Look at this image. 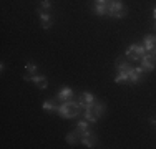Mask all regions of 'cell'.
<instances>
[{"mask_svg": "<svg viewBox=\"0 0 156 149\" xmlns=\"http://www.w3.org/2000/svg\"><path fill=\"white\" fill-rule=\"evenodd\" d=\"M115 83L121 85V83H129V76H128V71H120L115 76Z\"/></svg>", "mask_w": 156, "mask_h": 149, "instance_id": "cell-11", "label": "cell"}, {"mask_svg": "<svg viewBox=\"0 0 156 149\" xmlns=\"http://www.w3.org/2000/svg\"><path fill=\"white\" fill-rule=\"evenodd\" d=\"M144 53H146V48H144V45H140V43H133L125 50V55L131 60V61L141 60V57H143Z\"/></svg>", "mask_w": 156, "mask_h": 149, "instance_id": "cell-2", "label": "cell"}, {"mask_svg": "<svg viewBox=\"0 0 156 149\" xmlns=\"http://www.w3.org/2000/svg\"><path fill=\"white\" fill-rule=\"evenodd\" d=\"M154 28H156V23H154Z\"/></svg>", "mask_w": 156, "mask_h": 149, "instance_id": "cell-24", "label": "cell"}, {"mask_svg": "<svg viewBox=\"0 0 156 149\" xmlns=\"http://www.w3.org/2000/svg\"><path fill=\"white\" fill-rule=\"evenodd\" d=\"M95 2H96V3H108L110 0H95Z\"/></svg>", "mask_w": 156, "mask_h": 149, "instance_id": "cell-21", "label": "cell"}, {"mask_svg": "<svg viewBox=\"0 0 156 149\" xmlns=\"http://www.w3.org/2000/svg\"><path fill=\"white\" fill-rule=\"evenodd\" d=\"M143 68L141 66H135V68H129L128 70V76H129V83L131 85H136V83H140V80H141V74H143Z\"/></svg>", "mask_w": 156, "mask_h": 149, "instance_id": "cell-5", "label": "cell"}, {"mask_svg": "<svg viewBox=\"0 0 156 149\" xmlns=\"http://www.w3.org/2000/svg\"><path fill=\"white\" fill-rule=\"evenodd\" d=\"M25 70H27L28 73H32V74H37V70H38V66H37L33 61H28L27 65H25Z\"/></svg>", "mask_w": 156, "mask_h": 149, "instance_id": "cell-19", "label": "cell"}, {"mask_svg": "<svg viewBox=\"0 0 156 149\" xmlns=\"http://www.w3.org/2000/svg\"><path fill=\"white\" fill-rule=\"evenodd\" d=\"M40 9L42 10H50L51 9V0H40Z\"/></svg>", "mask_w": 156, "mask_h": 149, "instance_id": "cell-20", "label": "cell"}, {"mask_svg": "<svg viewBox=\"0 0 156 149\" xmlns=\"http://www.w3.org/2000/svg\"><path fill=\"white\" fill-rule=\"evenodd\" d=\"M80 143L85 147H95V136H87V137H80Z\"/></svg>", "mask_w": 156, "mask_h": 149, "instance_id": "cell-13", "label": "cell"}, {"mask_svg": "<svg viewBox=\"0 0 156 149\" xmlns=\"http://www.w3.org/2000/svg\"><path fill=\"white\" fill-rule=\"evenodd\" d=\"M154 55L153 51H150V53H144L143 57H141V68H143V71L150 73L154 70Z\"/></svg>", "mask_w": 156, "mask_h": 149, "instance_id": "cell-4", "label": "cell"}, {"mask_svg": "<svg viewBox=\"0 0 156 149\" xmlns=\"http://www.w3.org/2000/svg\"><path fill=\"white\" fill-rule=\"evenodd\" d=\"M93 12L96 15H108V3H96L95 2V5H93Z\"/></svg>", "mask_w": 156, "mask_h": 149, "instance_id": "cell-10", "label": "cell"}, {"mask_svg": "<svg viewBox=\"0 0 156 149\" xmlns=\"http://www.w3.org/2000/svg\"><path fill=\"white\" fill-rule=\"evenodd\" d=\"M38 17H40V23H42V28L43 30H50L51 25H53V22H51V17L48 15L45 10L40 9L38 10Z\"/></svg>", "mask_w": 156, "mask_h": 149, "instance_id": "cell-6", "label": "cell"}, {"mask_svg": "<svg viewBox=\"0 0 156 149\" xmlns=\"http://www.w3.org/2000/svg\"><path fill=\"white\" fill-rule=\"evenodd\" d=\"M43 109H45V111H57V108L58 106H55V104H53V101H50V99H47V101H43Z\"/></svg>", "mask_w": 156, "mask_h": 149, "instance_id": "cell-17", "label": "cell"}, {"mask_svg": "<svg viewBox=\"0 0 156 149\" xmlns=\"http://www.w3.org/2000/svg\"><path fill=\"white\" fill-rule=\"evenodd\" d=\"M93 111H95V114L96 116H101L103 113H105V104L103 103H100V101H95V104H93Z\"/></svg>", "mask_w": 156, "mask_h": 149, "instance_id": "cell-15", "label": "cell"}, {"mask_svg": "<svg viewBox=\"0 0 156 149\" xmlns=\"http://www.w3.org/2000/svg\"><path fill=\"white\" fill-rule=\"evenodd\" d=\"M153 55H154V57H156V47H154V50H153Z\"/></svg>", "mask_w": 156, "mask_h": 149, "instance_id": "cell-23", "label": "cell"}, {"mask_svg": "<svg viewBox=\"0 0 156 149\" xmlns=\"http://www.w3.org/2000/svg\"><path fill=\"white\" fill-rule=\"evenodd\" d=\"M115 65H116L118 71H128V70L131 68V66H129V63H128V61H123V60H120V58L116 60V63H115Z\"/></svg>", "mask_w": 156, "mask_h": 149, "instance_id": "cell-14", "label": "cell"}, {"mask_svg": "<svg viewBox=\"0 0 156 149\" xmlns=\"http://www.w3.org/2000/svg\"><path fill=\"white\" fill-rule=\"evenodd\" d=\"M153 18H154V22H156V7L153 9Z\"/></svg>", "mask_w": 156, "mask_h": 149, "instance_id": "cell-22", "label": "cell"}, {"mask_svg": "<svg viewBox=\"0 0 156 149\" xmlns=\"http://www.w3.org/2000/svg\"><path fill=\"white\" fill-rule=\"evenodd\" d=\"M25 81H32V83H35V85H38V88L40 89H45L48 86V83H47V76H43V74H33L32 78H23Z\"/></svg>", "mask_w": 156, "mask_h": 149, "instance_id": "cell-7", "label": "cell"}, {"mask_svg": "<svg viewBox=\"0 0 156 149\" xmlns=\"http://www.w3.org/2000/svg\"><path fill=\"white\" fill-rule=\"evenodd\" d=\"M83 118L87 119V121H90V123H96V121H98V116L95 114L93 108H90V109H85V113H83Z\"/></svg>", "mask_w": 156, "mask_h": 149, "instance_id": "cell-12", "label": "cell"}, {"mask_svg": "<svg viewBox=\"0 0 156 149\" xmlns=\"http://www.w3.org/2000/svg\"><path fill=\"white\" fill-rule=\"evenodd\" d=\"M58 99H62V101H66V99H72L73 98V89L72 88H68V86H65V88H62L60 91H58Z\"/></svg>", "mask_w": 156, "mask_h": 149, "instance_id": "cell-9", "label": "cell"}, {"mask_svg": "<svg viewBox=\"0 0 156 149\" xmlns=\"http://www.w3.org/2000/svg\"><path fill=\"white\" fill-rule=\"evenodd\" d=\"M143 45L146 48V51H153L154 47H156V36L154 35H146L143 38Z\"/></svg>", "mask_w": 156, "mask_h": 149, "instance_id": "cell-8", "label": "cell"}, {"mask_svg": "<svg viewBox=\"0 0 156 149\" xmlns=\"http://www.w3.org/2000/svg\"><path fill=\"white\" fill-rule=\"evenodd\" d=\"M108 15L111 18H125L126 9L121 0H110L108 2Z\"/></svg>", "mask_w": 156, "mask_h": 149, "instance_id": "cell-1", "label": "cell"}, {"mask_svg": "<svg viewBox=\"0 0 156 149\" xmlns=\"http://www.w3.org/2000/svg\"><path fill=\"white\" fill-rule=\"evenodd\" d=\"M57 113L60 114L62 118H78V116H80V109L68 106V103H66V101H63L62 104H58Z\"/></svg>", "mask_w": 156, "mask_h": 149, "instance_id": "cell-3", "label": "cell"}, {"mask_svg": "<svg viewBox=\"0 0 156 149\" xmlns=\"http://www.w3.org/2000/svg\"><path fill=\"white\" fill-rule=\"evenodd\" d=\"M76 129H78V131H87V129H90V121H87V119L78 121L76 123Z\"/></svg>", "mask_w": 156, "mask_h": 149, "instance_id": "cell-16", "label": "cell"}, {"mask_svg": "<svg viewBox=\"0 0 156 149\" xmlns=\"http://www.w3.org/2000/svg\"><path fill=\"white\" fill-rule=\"evenodd\" d=\"M78 141H80V137H78L76 133H70L68 136H66V143L68 144H76Z\"/></svg>", "mask_w": 156, "mask_h": 149, "instance_id": "cell-18", "label": "cell"}]
</instances>
